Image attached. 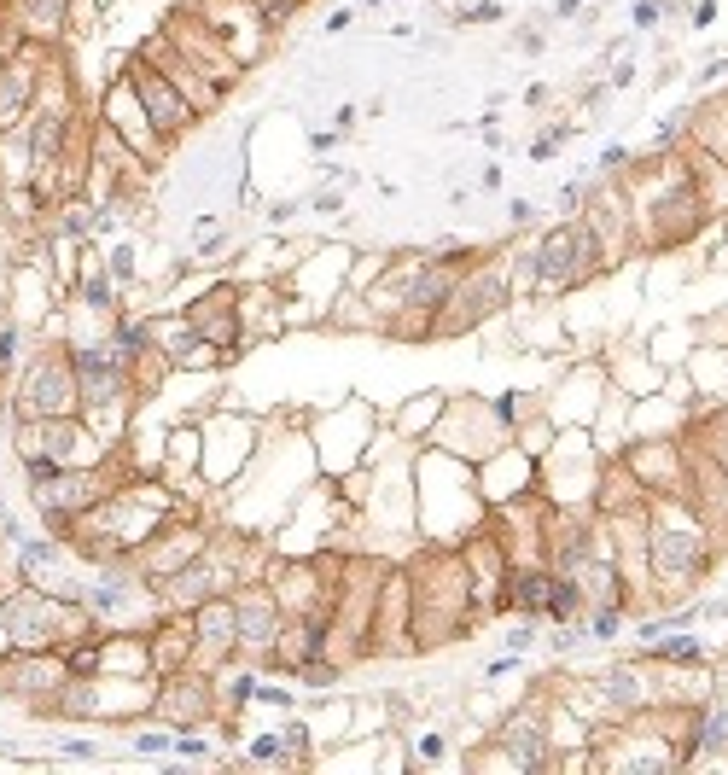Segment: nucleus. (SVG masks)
Returning <instances> with one entry per match:
<instances>
[{"mask_svg":"<svg viewBox=\"0 0 728 775\" xmlns=\"http://www.w3.org/2000/svg\"><path fill=\"white\" fill-rule=\"evenodd\" d=\"M688 0H629V30L635 35H653L664 18H682Z\"/></svg>","mask_w":728,"mask_h":775,"instance_id":"2f4dec72","label":"nucleus"},{"mask_svg":"<svg viewBox=\"0 0 728 775\" xmlns=\"http://www.w3.org/2000/svg\"><path fill=\"white\" fill-rule=\"evenodd\" d=\"M723 76H728V53H711V59L699 65V76H694V82H699V88H717Z\"/></svg>","mask_w":728,"mask_h":775,"instance_id":"c03bdc74","label":"nucleus"},{"mask_svg":"<svg viewBox=\"0 0 728 775\" xmlns=\"http://www.w3.org/2000/svg\"><path fill=\"white\" fill-rule=\"evenodd\" d=\"M129 752H140V758H169L175 752V729H158V723H146L140 735H129Z\"/></svg>","mask_w":728,"mask_h":775,"instance_id":"473e14b6","label":"nucleus"},{"mask_svg":"<svg viewBox=\"0 0 728 775\" xmlns=\"http://www.w3.org/2000/svg\"><path fill=\"white\" fill-rule=\"evenodd\" d=\"M123 76L134 82V94H140V105H146V117L158 123V135H164L169 146H181V140L204 123V111L187 100V94H181L158 65H146V59H134V53H129V59H123Z\"/></svg>","mask_w":728,"mask_h":775,"instance_id":"4468645a","label":"nucleus"},{"mask_svg":"<svg viewBox=\"0 0 728 775\" xmlns=\"http://www.w3.org/2000/svg\"><path fill=\"white\" fill-rule=\"evenodd\" d=\"M629 607H583V636L589 641H618L629 630Z\"/></svg>","mask_w":728,"mask_h":775,"instance_id":"7c9ffc66","label":"nucleus"},{"mask_svg":"<svg viewBox=\"0 0 728 775\" xmlns=\"http://www.w3.org/2000/svg\"><path fill=\"white\" fill-rule=\"evenodd\" d=\"M414 758H420V764H443V758H449V735H437V729H426V735L414 741Z\"/></svg>","mask_w":728,"mask_h":775,"instance_id":"ea45409f","label":"nucleus"},{"mask_svg":"<svg viewBox=\"0 0 728 775\" xmlns=\"http://www.w3.org/2000/svg\"><path fill=\"white\" fill-rule=\"evenodd\" d=\"M641 659L682 671V665H711V647H705V636L688 624V630H664L659 641H647V647H641Z\"/></svg>","mask_w":728,"mask_h":775,"instance_id":"bb28decb","label":"nucleus"},{"mask_svg":"<svg viewBox=\"0 0 728 775\" xmlns=\"http://www.w3.org/2000/svg\"><path fill=\"white\" fill-rule=\"evenodd\" d=\"M496 746L507 764L519 770H542L554 758V729H548V706L542 700H525L519 711H507L496 723Z\"/></svg>","mask_w":728,"mask_h":775,"instance_id":"412c9836","label":"nucleus"},{"mask_svg":"<svg viewBox=\"0 0 728 775\" xmlns=\"http://www.w3.org/2000/svg\"><path fill=\"white\" fill-rule=\"evenodd\" d=\"M350 24H356V6H338V12L327 18V35H344Z\"/></svg>","mask_w":728,"mask_h":775,"instance_id":"3c124183","label":"nucleus"},{"mask_svg":"<svg viewBox=\"0 0 728 775\" xmlns=\"http://www.w3.org/2000/svg\"><path fill=\"white\" fill-rule=\"evenodd\" d=\"M158 706V676H111V671H88L70 676L59 711L53 717H76V723H117V717H146Z\"/></svg>","mask_w":728,"mask_h":775,"instance_id":"423d86ee","label":"nucleus"},{"mask_svg":"<svg viewBox=\"0 0 728 775\" xmlns=\"http://www.w3.org/2000/svg\"><path fill=\"white\" fill-rule=\"evenodd\" d=\"M59 752H65V758H100V741H88V735H65Z\"/></svg>","mask_w":728,"mask_h":775,"instance_id":"a18cd8bd","label":"nucleus"},{"mask_svg":"<svg viewBox=\"0 0 728 775\" xmlns=\"http://www.w3.org/2000/svg\"><path fill=\"white\" fill-rule=\"evenodd\" d=\"M612 263H618V245L577 210L530 239V251L513 263V274H519V292H530V298H565V292L600 280Z\"/></svg>","mask_w":728,"mask_h":775,"instance_id":"7ed1b4c3","label":"nucleus"},{"mask_svg":"<svg viewBox=\"0 0 728 775\" xmlns=\"http://www.w3.org/2000/svg\"><path fill=\"white\" fill-rule=\"evenodd\" d=\"M455 24H501V0H466Z\"/></svg>","mask_w":728,"mask_h":775,"instance_id":"58836bf2","label":"nucleus"},{"mask_svg":"<svg viewBox=\"0 0 728 775\" xmlns=\"http://www.w3.org/2000/svg\"><path fill=\"white\" fill-rule=\"evenodd\" d=\"M682 432H688L694 449H705V455L728 472V397H723V403H694V414H688V426H682Z\"/></svg>","mask_w":728,"mask_h":775,"instance_id":"a878e982","label":"nucleus"},{"mask_svg":"<svg viewBox=\"0 0 728 775\" xmlns=\"http://www.w3.org/2000/svg\"><path fill=\"white\" fill-rule=\"evenodd\" d=\"M542 47H548V35H536V24H525L519 30V53H542Z\"/></svg>","mask_w":728,"mask_h":775,"instance_id":"603ef678","label":"nucleus"},{"mask_svg":"<svg viewBox=\"0 0 728 775\" xmlns=\"http://www.w3.org/2000/svg\"><path fill=\"white\" fill-rule=\"evenodd\" d=\"M571 135H577V123H554V129H542V135L530 140V158H536V164H542V158H554Z\"/></svg>","mask_w":728,"mask_h":775,"instance_id":"e433bc0d","label":"nucleus"},{"mask_svg":"<svg viewBox=\"0 0 728 775\" xmlns=\"http://www.w3.org/2000/svg\"><path fill=\"white\" fill-rule=\"evenodd\" d=\"M431 449H449V455H461V461H490L501 443H513V432L501 426V414L490 397H449L443 414H437V426H431Z\"/></svg>","mask_w":728,"mask_h":775,"instance_id":"1a4fd4ad","label":"nucleus"},{"mask_svg":"<svg viewBox=\"0 0 728 775\" xmlns=\"http://www.w3.org/2000/svg\"><path fill=\"white\" fill-rule=\"evenodd\" d=\"M507 222H513V228H536V204L513 199V204H507Z\"/></svg>","mask_w":728,"mask_h":775,"instance_id":"49530a36","label":"nucleus"},{"mask_svg":"<svg viewBox=\"0 0 728 775\" xmlns=\"http://www.w3.org/2000/svg\"><path fill=\"white\" fill-rule=\"evenodd\" d=\"M134 59H146V65H158V70H164V76H169V82H175V88L187 94V100L199 105L204 117H210L216 105L228 100V94H222V88H216V82H210V76H204V70L193 65L187 53H181V47H175V35H169V30H152V35H146V41H140V47H134Z\"/></svg>","mask_w":728,"mask_h":775,"instance_id":"4be33fe9","label":"nucleus"},{"mask_svg":"<svg viewBox=\"0 0 728 775\" xmlns=\"http://www.w3.org/2000/svg\"><path fill=\"white\" fill-rule=\"evenodd\" d=\"M362 6H385V0H362Z\"/></svg>","mask_w":728,"mask_h":775,"instance_id":"13d9d810","label":"nucleus"},{"mask_svg":"<svg viewBox=\"0 0 728 775\" xmlns=\"http://www.w3.org/2000/svg\"><path fill=\"white\" fill-rule=\"evenodd\" d=\"M239 659V612H233V595H216L193 612V671L222 676Z\"/></svg>","mask_w":728,"mask_h":775,"instance_id":"aec40b11","label":"nucleus"},{"mask_svg":"<svg viewBox=\"0 0 728 775\" xmlns=\"http://www.w3.org/2000/svg\"><path fill=\"white\" fill-rule=\"evenodd\" d=\"M688 24H694V30H711V24H717V0H699L694 12H688Z\"/></svg>","mask_w":728,"mask_h":775,"instance_id":"09e8293b","label":"nucleus"},{"mask_svg":"<svg viewBox=\"0 0 728 775\" xmlns=\"http://www.w3.org/2000/svg\"><path fill=\"white\" fill-rule=\"evenodd\" d=\"M187 321H193V333L210 338V344L233 362V356L245 350V286H239V280L204 286L199 298L187 304Z\"/></svg>","mask_w":728,"mask_h":775,"instance_id":"a211bd4d","label":"nucleus"},{"mask_svg":"<svg viewBox=\"0 0 728 775\" xmlns=\"http://www.w3.org/2000/svg\"><path fill=\"white\" fill-rule=\"evenodd\" d=\"M536 630H542L536 618H519V612H513V630L501 636V647H507V653H530V647H536Z\"/></svg>","mask_w":728,"mask_h":775,"instance_id":"4c0bfd02","label":"nucleus"},{"mask_svg":"<svg viewBox=\"0 0 728 775\" xmlns=\"http://www.w3.org/2000/svg\"><path fill=\"white\" fill-rule=\"evenodd\" d=\"M635 164V152H629V146H606V152H600V175H612V181H618V175H624V169Z\"/></svg>","mask_w":728,"mask_h":775,"instance_id":"79ce46f5","label":"nucleus"},{"mask_svg":"<svg viewBox=\"0 0 728 775\" xmlns=\"http://www.w3.org/2000/svg\"><path fill=\"white\" fill-rule=\"evenodd\" d=\"M629 204V251L641 257H664L694 245L705 228H717V216L705 210V193L694 181V158L682 152H641L635 169L618 175Z\"/></svg>","mask_w":728,"mask_h":775,"instance_id":"f257e3e1","label":"nucleus"},{"mask_svg":"<svg viewBox=\"0 0 728 775\" xmlns=\"http://www.w3.org/2000/svg\"><path fill=\"white\" fill-rule=\"evenodd\" d=\"M100 123H105V129H111L117 140H123V146H129V152H134V158H140L146 169L164 164L169 152H175V146H169V140L158 135V123L146 117V105H140V94H134L129 76H117V82L105 88V100H100Z\"/></svg>","mask_w":728,"mask_h":775,"instance_id":"f3484780","label":"nucleus"},{"mask_svg":"<svg viewBox=\"0 0 728 775\" xmlns=\"http://www.w3.org/2000/svg\"><path fill=\"white\" fill-rule=\"evenodd\" d=\"M286 764H309V752H315V741H309V723L303 717H286Z\"/></svg>","mask_w":728,"mask_h":775,"instance_id":"f704fd0d","label":"nucleus"},{"mask_svg":"<svg viewBox=\"0 0 728 775\" xmlns=\"http://www.w3.org/2000/svg\"><path fill=\"white\" fill-rule=\"evenodd\" d=\"M443 391H426V397H414V408H402L397 414V432H402V443H426L431 438V426H437V414H443Z\"/></svg>","mask_w":728,"mask_h":775,"instance_id":"c85d7f7f","label":"nucleus"},{"mask_svg":"<svg viewBox=\"0 0 728 775\" xmlns=\"http://www.w3.org/2000/svg\"><path fill=\"white\" fill-rule=\"evenodd\" d=\"M158 717H164L169 729H204L216 711H222V688H216V676L210 671H169L158 676Z\"/></svg>","mask_w":728,"mask_h":775,"instance_id":"6ab92c4d","label":"nucleus"},{"mask_svg":"<svg viewBox=\"0 0 728 775\" xmlns=\"http://www.w3.org/2000/svg\"><path fill=\"white\" fill-rule=\"evenodd\" d=\"M478 140H484L490 152H501V123L496 117H478Z\"/></svg>","mask_w":728,"mask_h":775,"instance_id":"8fccbe9b","label":"nucleus"},{"mask_svg":"<svg viewBox=\"0 0 728 775\" xmlns=\"http://www.w3.org/2000/svg\"><path fill=\"white\" fill-rule=\"evenodd\" d=\"M606 385L624 391V397H653V391L670 385V362H647V344H624L606 362Z\"/></svg>","mask_w":728,"mask_h":775,"instance_id":"b1692460","label":"nucleus"},{"mask_svg":"<svg viewBox=\"0 0 728 775\" xmlns=\"http://www.w3.org/2000/svg\"><path fill=\"white\" fill-rule=\"evenodd\" d=\"M164 30L175 35V47H181V53H187V59H193V65H199L204 76H210V82L222 88V94H233V88H239V76L251 70V65H245V59H239V53L228 47V41L216 35V24L204 18L199 6H187V0H181V6L169 12Z\"/></svg>","mask_w":728,"mask_h":775,"instance_id":"ddd939ff","label":"nucleus"},{"mask_svg":"<svg viewBox=\"0 0 728 775\" xmlns=\"http://www.w3.org/2000/svg\"><path fill=\"white\" fill-rule=\"evenodd\" d=\"M513 298V263H496L490 251L478 257V263H466L461 280H455V292H449V304L437 309V321H431V344L437 338H461L472 327H484L496 309H507Z\"/></svg>","mask_w":728,"mask_h":775,"instance_id":"0eeeda50","label":"nucleus"},{"mask_svg":"<svg viewBox=\"0 0 728 775\" xmlns=\"http://www.w3.org/2000/svg\"><path fill=\"white\" fill-rule=\"evenodd\" d=\"M204 455H199V478L204 484H233L239 472L257 461V443H263V426L239 408H216L199 426Z\"/></svg>","mask_w":728,"mask_h":775,"instance_id":"f8f14e48","label":"nucleus"},{"mask_svg":"<svg viewBox=\"0 0 728 775\" xmlns=\"http://www.w3.org/2000/svg\"><path fill=\"white\" fill-rule=\"evenodd\" d=\"M694 146L723 158L728 164V94H711V100H694Z\"/></svg>","mask_w":728,"mask_h":775,"instance_id":"cd10ccee","label":"nucleus"},{"mask_svg":"<svg viewBox=\"0 0 728 775\" xmlns=\"http://www.w3.org/2000/svg\"><path fill=\"white\" fill-rule=\"evenodd\" d=\"M332 129H338V135H356V105H338V117H332Z\"/></svg>","mask_w":728,"mask_h":775,"instance_id":"5fc2aeb1","label":"nucleus"},{"mask_svg":"<svg viewBox=\"0 0 728 775\" xmlns=\"http://www.w3.org/2000/svg\"><path fill=\"white\" fill-rule=\"evenodd\" d=\"M245 758L251 764H286V735L274 729V735H251L245 741Z\"/></svg>","mask_w":728,"mask_h":775,"instance_id":"72a5a7b5","label":"nucleus"},{"mask_svg":"<svg viewBox=\"0 0 728 775\" xmlns=\"http://www.w3.org/2000/svg\"><path fill=\"white\" fill-rule=\"evenodd\" d=\"M105 269H111V280H117V286H134V239H117V245H111V257H105Z\"/></svg>","mask_w":728,"mask_h":775,"instance_id":"c9c22d12","label":"nucleus"},{"mask_svg":"<svg viewBox=\"0 0 728 775\" xmlns=\"http://www.w3.org/2000/svg\"><path fill=\"white\" fill-rule=\"evenodd\" d=\"M414 653H420L414 647V583H408V566H385L367 659H414Z\"/></svg>","mask_w":728,"mask_h":775,"instance_id":"2eb2a0df","label":"nucleus"},{"mask_svg":"<svg viewBox=\"0 0 728 775\" xmlns=\"http://www.w3.org/2000/svg\"><path fill=\"white\" fill-rule=\"evenodd\" d=\"M408 583H414V647H420V653L443 647V641H466L484 624L461 548L426 542V548L408 560Z\"/></svg>","mask_w":728,"mask_h":775,"instance_id":"f03ea898","label":"nucleus"},{"mask_svg":"<svg viewBox=\"0 0 728 775\" xmlns=\"http://www.w3.org/2000/svg\"><path fill=\"white\" fill-rule=\"evenodd\" d=\"M513 671H519V653H501V659L484 665V682H501V676H513Z\"/></svg>","mask_w":728,"mask_h":775,"instance_id":"de8ad7c7","label":"nucleus"},{"mask_svg":"<svg viewBox=\"0 0 728 775\" xmlns=\"http://www.w3.org/2000/svg\"><path fill=\"white\" fill-rule=\"evenodd\" d=\"M41 70H47V65L35 59V47H18V53H6V59H0V140L24 123L35 88H41Z\"/></svg>","mask_w":728,"mask_h":775,"instance_id":"5701e85b","label":"nucleus"},{"mask_svg":"<svg viewBox=\"0 0 728 775\" xmlns=\"http://www.w3.org/2000/svg\"><path fill=\"white\" fill-rule=\"evenodd\" d=\"M583 6H589V0H554V18H577Z\"/></svg>","mask_w":728,"mask_h":775,"instance_id":"4d7b16f0","label":"nucleus"},{"mask_svg":"<svg viewBox=\"0 0 728 775\" xmlns=\"http://www.w3.org/2000/svg\"><path fill=\"white\" fill-rule=\"evenodd\" d=\"M583 199H589V181H565L560 199H554V204H560L565 216H577V210H583Z\"/></svg>","mask_w":728,"mask_h":775,"instance_id":"37998d69","label":"nucleus"},{"mask_svg":"<svg viewBox=\"0 0 728 775\" xmlns=\"http://www.w3.org/2000/svg\"><path fill=\"white\" fill-rule=\"evenodd\" d=\"M606 82H612V88H629V82H635V65H629L624 53H618V65H612V76H606Z\"/></svg>","mask_w":728,"mask_h":775,"instance_id":"864d4df0","label":"nucleus"},{"mask_svg":"<svg viewBox=\"0 0 728 775\" xmlns=\"http://www.w3.org/2000/svg\"><path fill=\"white\" fill-rule=\"evenodd\" d=\"M18 344H24V333L6 321V327H0V373H12L18 362H24V356H18Z\"/></svg>","mask_w":728,"mask_h":775,"instance_id":"a19ab883","label":"nucleus"},{"mask_svg":"<svg viewBox=\"0 0 728 775\" xmlns=\"http://www.w3.org/2000/svg\"><path fill=\"white\" fill-rule=\"evenodd\" d=\"M542 502L554 507H595V484L606 467V449L589 426H560V438L542 449Z\"/></svg>","mask_w":728,"mask_h":775,"instance_id":"39448f33","label":"nucleus"},{"mask_svg":"<svg viewBox=\"0 0 728 775\" xmlns=\"http://www.w3.org/2000/svg\"><path fill=\"white\" fill-rule=\"evenodd\" d=\"M70 659L59 647H6L0 653V694L30 711H59V694L70 682Z\"/></svg>","mask_w":728,"mask_h":775,"instance_id":"9d476101","label":"nucleus"},{"mask_svg":"<svg viewBox=\"0 0 728 775\" xmlns=\"http://www.w3.org/2000/svg\"><path fill=\"white\" fill-rule=\"evenodd\" d=\"M146 641H152V671L158 676L187 671V665H193V612H164V618L146 630Z\"/></svg>","mask_w":728,"mask_h":775,"instance_id":"393cba45","label":"nucleus"},{"mask_svg":"<svg viewBox=\"0 0 728 775\" xmlns=\"http://www.w3.org/2000/svg\"><path fill=\"white\" fill-rule=\"evenodd\" d=\"M723 560V548L705 537L688 502H653V531H647V595L659 607H676V601H694L699 589L711 583Z\"/></svg>","mask_w":728,"mask_h":775,"instance_id":"20e7f679","label":"nucleus"},{"mask_svg":"<svg viewBox=\"0 0 728 775\" xmlns=\"http://www.w3.org/2000/svg\"><path fill=\"white\" fill-rule=\"evenodd\" d=\"M117 298H123V286L111 280V269L105 274H76V304L82 309H94V315L111 321V315H117Z\"/></svg>","mask_w":728,"mask_h":775,"instance_id":"c756f323","label":"nucleus"},{"mask_svg":"<svg viewBox=\"0 0 728 775\" xmlns=\"http://www.w3.org/2000/svg\"><path fill=\"white\" fill-rule=\"evenodd\" d=\"M618 461L635 472V484L653 502H688V438L682 432H659V438H629Z\"/></svg>","mask_w":728,"mask_h":775,"instance_id":"9b49d317","label":"nucleus"},{"mask_svg":"<svg viewBox=\"0 0 728 775\" xmlns=\"http://www.w3.org/2000/svg\"><path fill=\"white\" fill-rule=\"evenodd\" d=\"M233 612H239V659L268 671L274 641H280V630H286V607L274 601L268 577H245V583L233 589Z\"/></svg>","mask_w":728,"mask_h":775,"instance_id":"dca6fc26","label":"nucleus"},{"mask_svg":"<svg viewBox=\"0 0 728 775\" xmlns=\"http://www.w3.org/2000/svg\"><path fill=\"white\" fill-rule=\"evenodd\" d=\"M338 140H344V135H338V129H321V135H309V152H332Z\"/></svg>","mask_w":728,"mask_h":775,"instance_id":"6e6d98bb","label":"nucleus"},{"mask_svg":"<svg viewBox=\"0 0 728 775\" xmlns=\"http://www.w3.org/2000/svg\"><path fill=\"white\" fill-rule=\"evenodd\" d=\"M12 408L18 420H53V414H82V385H76V362L70 344H47L18 368L12 385Z\"/></svg>","mask_w":728,"mask_h":775,"instance_id":"6e6552de","label":"nucleus"}]
</instances>
